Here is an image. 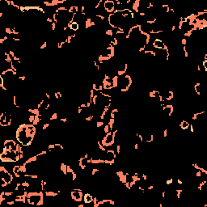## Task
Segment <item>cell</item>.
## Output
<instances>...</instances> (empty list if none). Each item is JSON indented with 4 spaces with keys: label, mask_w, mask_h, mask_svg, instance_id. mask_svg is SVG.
<instances>
[{
    "label": "cell",
    "mask_w": 207,
    "mask_h": 207,
    "mask_svg": "<svg viewBox=\"0 0 207 207\" xmlns=\"http://www.w3.org/2000/svg\"><path fill=\"white\" fill-rule=\"evenodd\" d=\"M104 8L106 12L108 13H113V12L115 9V3H114L113 1H111V0H107V1H104Z\"/></svg>",
    "instance_id": "1"
}]
</instances>
